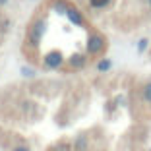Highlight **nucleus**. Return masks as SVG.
Instances as JSON below:
<instances>
[{"mask_svg":"<svg viewBox=\"0 0 151 151\" xmlns=\"http://www.w3.org/2000/svg\"><path fill=\"white\" fill-rule=\"evenodd\" d=\"M45 31H47V22H45L43 18L35 19L31 29H29V41H31L33 45H39V41H41V37H43Z\"/></svg>","mask_w":151,"mask_h":151,"instance_id":"nucleus-2","label":"nucleus"},{"mask_svg":"<svg viewBox=\"0 0 151 151\" xmlns=\"http://www.w3.org/2000/svg\"><path fill=\"white\" fill-rule=\"evenodd\" d=\"M10 0H0V6H4V4H8Z\"/></svg>","mask_w":151,"mask_h":151,"instance_id":"nucleus-12","label":"nucleus"},{"mask_svg":"<svg viewBox=\"0 0 151 151\" xmlns=\"http://www.w3.org/2000/svg\"><path fill=\"white\" fill-rule=\"evenodd\" d=\"M14 151H31V147L25 145V143H19L18 147H14Z\"/></svg>","mask_w":151,"mask_h":151,"instance_id":"nucleus-11","label":"nucleus"},{"mask_svg":"<svg viewBox=\"0 0 151 151\" xmlns=\"http://www.w3.org/2000/svg\"><path fill=\"white\" fill-rule=\"evenodd\" d=\"M149 47V39H139L138 41V52H145Z\"/></svg>","mask_w":151,"mask_h":151,"instance_id":"nucleus-10","label":"nucleus"},{"mask_svg":"<svg viewBox=\"0 0 151 151\" xmlns=\"http://www.w3.org/2000/svg\"><path fill=\"white\" fill-rule=\"evenodd\" d=\"M109 2H111V0H89L91 8H97V10H101V8H105V6H109Z\"/></svg>","mask_w":151,"mask_h":151,"instance_id":"nucleus-9","label":"nucleus"},{"mask_svg":"<svg viewBox=\"0 0 151 151\" xmlns=\"http://www.w3.org/2000/svg\"><path fill=\"white\" fill-rule=\"evenodd\" d=\"M111 66H112L111 60H109V58H103V60H99L97 70H99V72H107V70H111Z\"/></svg>","mask_w":151,"mask_h":151,"instance_id":"nucleus-8","label":"nucleus"},{"mask_svg":"<svg viewBox=\"0 0 151 151\" xmlns=\"http://www.w3.org/2000/svg\"><path fill=\"white\" fill-rule=\"evenodd\" d=\"M66 16H68V19H70L72 23H76V25H85V19H83V16H81V12L80 10H76L74 6H66Z\"/></svg>","mask_w":151,"mask_h":151,"instance_id":"nucleus-4","label":"nucleus"},{"mask_svg":"<svg viewBox=\"0 0 151 151\" xmlns=\"http://www.w3.org/2000/svg\"><path fill=\"white\" fill-rule=\"evenodd\" d=\"M66 64H70L72 68H83L85 64H87V56L81 54V52H76V54H72V56L66 60Z\"/></svg>","mask_w":151,"mask_h":151,"instance_id":"nucleus-5","label":"nucleus"},{"mask_svg":"<svg viewBox=\"0 0 151 151\" xmlns=\"http://www.w3.org/2000/svg\"><path fill=\"white\" fill-rule=\"evenodd\" d=\"M147 4H149V8H151V0H147Z\"/></svg>","mask_w":151,"mask_h":151,"instance_id":"nucleus-13","label":"nucleus"},{"mask_svg":"<svg viewBox=\"0 0 151 151\" xmlns=\"http://www.w3.org/2000/svg\"><path fill=\"white\" fill-rule=\"evenodd\" d=\"M45 64H47V68H60L64 64V56L58 52V50H52L50 54H47Z\"/></svg>","mask_w":151,"mask_h":151,"instance_id":"nucleus-3","label":"nucleus"},{"mask_svg":"<svg viewBox=\"0 0 151 151\" xmlns=\"http://www.w3.org/2000/svg\"><path fill=\"white\" fill-rule=\"evenodd\" d=\"M74 149L76 151H85L87 149V138H85V136H80L74 143Z\"/></svg>","mask_w":151,"mask_h":151,"instance_id":"nucleus-7","label":"nucleus"},{"mask_svg":"<svg viewBox=\"0 0 151 151\" xmlns=\"http://www.w3.org/2000/svg\"><path fill=\"white\" fill-rule=\"evenodd\" d=\"M105 47H107V41H105V37H103L101 33H91V35L87 37V52L91 54V56L101 54L103 50H105Z\"/></svg>","mask_w":151,"mask_h":151,"instance_id":"nucleus-1","label":"nucleus"},{"mask_svg":"<svg viewBox=\"0 0 151 151\" xmlns=\"http://www.w3.org/2000/svg\"><path fill=\"white\" fill-rule=\"evenodd\" d=\"M142 99L151 105V81L143 83V87H142Z\"/></svg>","mask_w":151,"mask_h":151,"instance_id":"nucleus-6","label":"nucleus"}]
</instances>
